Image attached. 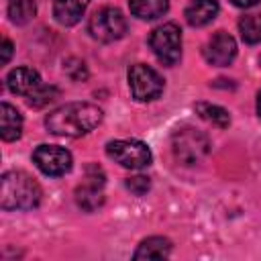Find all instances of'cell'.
<instances>
[{"instance_id": "ba28073f", "label": "cell", "mask_w": 261, "mask_h": 261, "mask_svg": "<svg viewBox=\"0 0 261 261\" xmlns=\"http://www.w3.org/2000/svg\"><path fill=\"white\" fill-rule=\"evenodd\" d=\"M35 165L51 177L65 175L71 169V153L59 145H39L33 151Z\"/></svg>"}, {"instance_id": "e0dca14e", "label": "cell", "mask_w": 261, "mask_h": 261, "mask_svg": "<svg viewBox=\"0 0 261 261\" xmlns=\"http://www.w3.org/2000/svg\"><path fill=\"white\" fill-rule=\"evenodd\" d=\"M37 4L35 0H10L8 2V16L14 24H27L35 18Z\"/></svg>"}, {"instance_id": "9a60e30c", "label": "cell", "mask_w": 261, "mask_h": 261, "mask_svg": "<svg viewBox=\"0 0 261 261\" xmlns=\"http://www.w3.org/2000/svg\"><path fill=\"white\" fill-rule=\"evenodd\" d=\"M169 253H171V241L169 239L149 237L139 245L135 259H165V257H169Z\"/></svg>"}, {"instance_id": "30bf717a", "label": "cell", "mask_w": 261, "mask_h": 261, "mask_svg": "<svg viewBox=\"0 0 261 261\" xmlns=\"http://www.w3.org/2000/svg\"><path fill=\"white\" fill-rule=\"evenodd\" d=\"M234 55H237V43L224 31H218L216 35H212L204 47V57L210 65L224 67L234 59Z\"/></svg>"}, {"instance_id": "5bb4252c", "label": "cell", "mask_w": 261, "mask_h": 261, "mask_svg": "<svg viewBox=\"0 0 261 261\" xmlns=\"http://www.w3.org/2000/svg\"><path fill=\"white\" fill-rule=\"evenodd\" d=\"M22 130V116L20 112L10 106L8 102H2L0 106V135L4 141H16Z\"/></svg>"}, {"instance_id": "5b68a950", "label": "cell", "mask_w": 261, "mask_h": 261, "mask_svg": "<svg viewBox=\"0 0 261 261\" xmlns=\"http://www.w3.org/2000/svg\"><path fill=\"white\" fill-rule=\"evenodd\" d=\"M126 29L128 27H126L124 14L114 6H104V8L96 10L88 22L90 35L98 41H104V43L118 41L120 37H124Z\"/></svg>"}, {"instance_id": "4fadbf2b", "label": "cell", "mask_w": 261, "mask_h": 261, "mask_svg": "<svg viewBox=\"0 0 261 261\" xmlns=\"http://www.w3.org/2000/svg\"><path fill=\"white\" fill-rule=\"evenodd\" d=\"M88 4H90V0H55L53 16L57 18V22H61L65 27H71L82 18Z\"/></svg>"}, {"instance_id": "8fae6325", "label": "cell", "mask_w": 261, "mask_h": 261, "mask_svg": "<svg viewBox=\"0 0 261 261\" xmlns=\"http://www.w3.org/2000/svg\"><path fill=\"white\" fill-rule=\"evenodd\" d=\"M6 86L10 92L14 94H24V96H31L35 90H39L43 84H41V75L31 69V67H16L8 73L6 77Z\"/></svg>"}, {"instance_id": "7402d4cb", "label": "cell", "mask_w": 261, "mask_h": 261, "mask_svg": "<svg viewBox=\"0 0 261 261\" xmlns=\"http://www.w3.org/2000/svg\"><path fill=\"white\" fill-rule=\"evenodd\" d=\"M2 57H0V63H8L10 61V55H12V43L8 41V39H4L2 41Z\"/></svg>"}, {"instance_id": "8992f818", "label": "cell", "mask_w": 261, "mask_h": 261, "mask_svg": "<svg viewBox=\"0 0 261 261\" xmlns=\"http://www.w3.org/2000/svg\"><path fill=\"white\" fill-rule=\"evenodd\" d=\"M128 88L135 100L149 102L161 96L163 92V77L145 63H135L128 69Z\"/></svg>"}, {"instance_id": "603a6c76", "label": "cell", "mask_w": 261, "mask_h": 261, "mask_svg": "<svg viewBox=\"0 0 261 261\" xmlns=\"http://www.w3.org/2000/svg\"><path fill=\"white\" fill-rule=\"evenodd\" d=\"M232 4L239 8H253V6L261 4V0H232Z\"/></svg>"}, {"instance_id": "ac0fdd59", "label": "cell", "mask_w": 261, "mask_h": 261, "mask_svg": "<svg viewBox=\"0 0 261 261\" xmlns=\"http://www.w3.org/2000/svg\"><path fill=\"white\" fill-rule=\"evenodd\" d=\"M196 112H198L204 120L212 122L214 126L226 128V126L230 124V116H228V112H226L222 106L208 104V102H198V104H196Z\"/></svg>"}, {"instance_id": "9c48e42d", "label": "cell", "mask_w": 261, "mask_h": 261, "mask_svg": "<svg viewBox=\"0 0 261 261\" xmlns=\"http://www.w3.org/2000/svg\"><path fill=\"white\" fill-rule=\"evenodd\" d=\"M104 173L100 167L90 165L86 169V179L84 184L75 190V202L80 208H84L86 212H92L96 208H100L104 204Z\"/></svg>"}, {"instance_id": "277c9868", "label": "cell", "mask_w": 261, "mask_h": 261, "mask_svg": "<svg viewBox=\"0 0 261 261\" xmlns=\"http://www.w3.org/2000/svg\"><path fill=\"white\" fill-rule=\"evenodd\" d=\"M149 47L163 65H175L181 57V29L175 22L159 24L149 35Z\"/></svg>"}, {"instance_id": "d6986e66", "label": "cell", "mask_w": 261, "mask_h": 261, "mask_svg": "<svg viewBox=\"0 0 261 261\" xmlns=\"http://www.w3.org/2000/svg\"><path fill=\"white\" fill-rule=\"evenodd\" d=\"M239 33L245 43H261V14H247L239 20Z\"/></svg>"}, {"instance_id": "7c38bea8", "label": "cell", "mask_w": 261, "mask_h": 261, "mask_svg": "<svg viewBox=\"0 0 261 261\" xmlns=\"http://www.w3.org/2000/svg\"><path fill=\"white\" fill-rule=\"evenodd\" d=\"M218 10L220 6L216 0H192L186 6V20L192 27H204L216 18Z\"/></svg>"}, {"instance_id": "52a82bcc", "label": "cell", "mask_w": 261, "mask_h": 261, "mask_svg": "<svg viewBox=\"0 0 261 261\" xmlns=\"http://www.w3.org/2000/svg\"><path fill=\"white\" fill-rule=\"evenodd\" d=\"M106 153L110 159L120 163L126 169H143L151 163V151L143 141L135 139H120L110 141L106 145Z\"/></svg>"}, {"instance_id": "7a4b0ae2", "label": "cell", "mask_w": 261, "mask_h": 261, "mask_svg": "<svg viewBox=\"0 0 261 261\" xmlns=\"http://www.w3.org/2000/svg\"><path fill=\"white\" fill-rule=\"evenodd\" d=\"M41 186L27 171H6L0 179V206L4 210H31L41 202Z\"/></svg>"}, {"instance_id": "2e32d148", "label": "cell", "mask_w": 261, "mask_h": 261, "mask_svg": "<svg viewBox=\"0 0 261 261\" xmlns=\"http://www.w3.org/2000/svg\"><path fill=\"white\" fill-rule=\"evenodd\" d=\"M128 6L135 16L143 20H153L167 12L169 0H128Z\"/></svg>"}, {"instance_id": "cb8c5ba5", "label": "cell", "mask_w": 261, "mask_h": 261, "mask_svg": "<svg viewBox=\"0 0 261 261\" xmlns=\"http://www.w3.org/2000/svg\"><path fill=\"white\" fill-rule=\"evenodd\" d=\"M257 112H259V116H261V92L257 94Z\"/></svg>"}, {"instance_id": "44dd1931", "label": "cell", "mask_w": 261, "mask_h": 261, "mask_svg": "<svg viewBox=\"0 0 261 261\" xmlns=\"http://www.w3.org/2000/svg\"><path fill=\"white\" fill-rule=\"evenodd\" d=\"M126 188H128L133 194L143 196V194L151 188V181H149V177H145V175H135V177H128V179H126Z\"/></svg>"}, {"instance_id": "6da1fadb", "label": "cell", "mask_w": 261, "mask_h": 261, "mask_svg": "<svg viewBox=\"0 0 261 261\" xmlns=\"http://www.w3.org/2000/svg\"><path fill=\"white\" fill-rule=\"evenodd\" d=\"M102 122V110L90 102H69L47 114L45 126L53 135L82 137Z\"/></svg>"}, {"instance_id": "3957f363", "label": "cell", "mask_w": 261, "mask_h": 261, "mask_svg": "<svg viewBox=\"0 0 261 261\" xmlns=\"http://www.w3.org/2000/svg\"><path fill=\"white\" fill-rule=\"evenodd\" d=\"M171 149H173V155L177 161H181L184 165H196L208 155L210 143L204 133H200L192 126H186V128H179L173 133Z\"/></svg>"}, {"instance_id": "ffe728a7", "label": "cell", "mask_w": 261, "mask_h": 261, "mask_svg": "<svg viewBox=\"0 0 261 261\" xmlns=\"http://www.w3.org/2000/svg\"><path fill=\"white\" fill-rule=\"evenodd\" d=\"M57 94H59V92H57L53 86H41L39 90H35V92L29 96V104L35 106V108H41V106L49 104L51 100H55Z\"/></svg>"}]
</instances>
